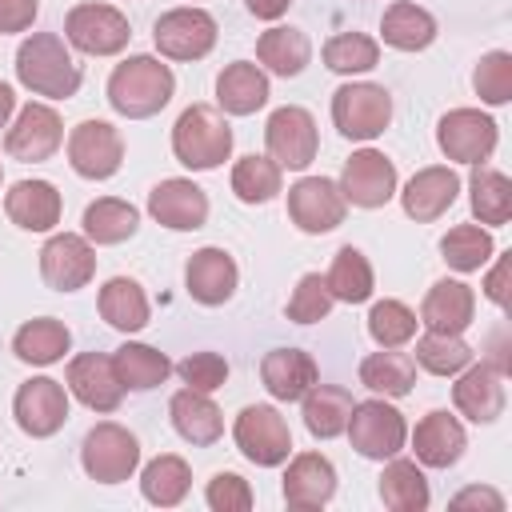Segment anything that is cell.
I'll use <instances>...</instances> for the list:
<instances>
[{
  "label": "cell",
  "instance_id": "cell-1",
  "mask_svg": "<svg viewBox=\"0 0 512 512\" xmlns=\"http://www.w3.org/2000/svg\"><path fill=\"white\" fill-rule=\"evenodd\" d=\"M16 80L32 96L68 100L80 88V64L72 60L68 40H60L56 32H32L16 48Z\"/></svg>",
  "mask_w": 512,
  "mask_h": 512
},
{
  "label": "cell",
  "instance_id": "cell-2",
  "mask_svg": "<svg viewBox=\"0 0 512 512\" xmlns=\"http://www.w3.org/2000/svg\"><path fill=\"white\" fill-rule=\"evenodd\" d=\"M176 92V76L156 56H128L108 76V104L128 120H148L168 108Z\"/></svg>",
  "mask_w": 512,
  "mask_h": 512
},
{
  "label": "cell",
  "instance_id": "cell-3",
  "mask_svg": "<svg viewBox=\"0 0 512 512\" xmlns=\"http://www.w3.org/2000/svg\"><path fill=\"white\" fill-rule=\"evenodd\" d=\"M172 156L192 172H212L232 156V128L220 108L188 104L172 124Z\"/></svg>",
  "mask_w": 512,
  "mask_h": 512
},
{
  "label": "cell",
  "instance_id": "cell-4",
  "mask_svg": "<svg viewBox=\"0 0 512 512\" xmlns=\"http://www.w3.org/2000/svg\"><path fill=\"white\" fill-rule=\"evenodd\" d=\"M348 440L352 448L364 456V460H388L404 448L408 440V424H404V412L392 408L388 400H360L352 404V416H348Z\"/></svg>",
  "mask_w": 512,
  "mask_h": 512
},
{
  "label": "cell",
  "instance_id": "cell-5",
  "mask_svg": "<svg viewBox=\"0 0 512 512\" xmlns=\"http://www.w3.org/2000/svg\"><path fill=\"white\" fill-rule=\"evenodd\" d=\"M64 40L84 56H116L128 48V16L112 4H76L64 16Z\"/></svg>",
  "mask_w": 512,
  "mask_h": 512
},
{
  "label": "cell",
  "instance_id": "cell-6",
  "mask_svg": "<svg viewBox=\"0 0 512 512\" xmlns=\"http://www.w3.org/2000/svg\"><path fill=\"white\" fill-rule=\"evenodd\" d=\"M232 440L244 452V460H252L256 468H276L292 452L288 420L272 404H248L232 424Z\"/></svg>",
  "mask_w": 512,
  "mask_h": 512
},
{
  "label": "cell",
  "instance_id": "cell-7",
  "mask_svg": "<svg viewBox=\"0 0 512 512\" xmlns=\"http://www.w3.org/2000/svg\"><path fill=\"white\" fill-rule=\"evenodd\" d=\"M392 120V96L380 84H340L332 92V124L348 140H376Z\"/></svg>",
  "mask_w": 512,
  "mask_h": 512
},
{
  "label": "cell",
  "instance_id": "cell-8",
  "mask_svg": "<svg viewBox=\"0 0 512 512\" xmlns=\"http://www.w3.org/2000/svg\"><path fill=\"white\" fill-rule=\"evenodd\" d=\"M80 464H84V472H88L96 484H120V480H128V476L136 472V464H140V440H136L128 428L104 420V424H96V428L84 436V444H80Z\"/></svg>",
  "mask_w": 512,
  "mask_h": 512
},
{
  "label": "cell",
  "instance_id": "cell-9",
  "mask_svg": "<svg viewBox=\"0 0 512 512\" xmlns=\"http://www.w3.org/2000/svg\"><path fill=\"white\" fill-rule=\"evenodd\" d=\"M60 144H64V124H60L56 108L40 104V100H28L4 132V152L20 164H44L56 156Z\"/></svg>",
  "mask_w": 512,
  "mask_h": 512
},
{
  "label": "cell",
  "instance_id": "cell-10",
  "mask_svg": "<svg viewBox=\"0 0 512 512\" xmlns=\"http://www.w3.org/2000/svg\"><path fill=\"white\" fill-rule=\"evenodd\" d=\"M496 140H500V128L480 108H452L436 124V144L456 164H484L496 152Z\"/></svg>",
  "mask_w": 512,
  "mask_h": 512
},
{
  "label": "cell",
  "instance_id": "cell-11",
  "mask_svg": "<svg viewBox=\"0 0 512 512\" xmlns=\"http://www.w3.org/2000/svg\"><path fill=\"white\" fill-rule=\"evenodd\" d=\"M264 144H268V156L280 164V168H308L316 160V148H320V132H316V120L308 108L300 104H284L268 116L264 124Z\"/></svg>",
  "mask_w": 512,
  "mask_h": 512
},
{
  "label": "cell",
  "instance_id": "cell-12",
  "mask_svg": "<svg viewBox=\"0 0 512 512\" xmlns=\"http://www.w3.org/2000/svg\"><path fill=\"white\" fill-rule=\"evenodd\" d=\"M216 16L204 8H172L156 20L152 40L168 60H204L216 48Z\"/></svg>",
  "mask_w": 512,
  "mask_h": 512
},
{
  "label": "cell",
  "instance_id": "cell-13",
  "mask_svg": "<svg viewBox=\"0 0 512 512\" xmlns=\"http://www.w3.org/2000/svg\"><path fill=\"white\" fill-rule=\"evenodd\" d=\"M344 212H348V200H344L340 184L328 176H304L288 188V216L308 236H324V232L340 228Z\"/></svg>",
  "mask_w": 512,
  "mask_h": 512
},
{
  "label": "cell",
  "instance_id": "cell-14",
  "mask_svg": "<svg viewBox=\"0 0 512 512\" xmlns=\"http://www.w3.org/2000/svg\"><path fill=\"white\" fill-rule=\"evenodd\" d=\"M68 164L84 180H108L124 164V140L108 120H84L68 132Z\"/></svg>",
  "mask_w": 512,
  "mask_h": 512
},
{
  "label": "cell",
  "instance_id": "cell-15",
  "mask_svg": "<svg viewBox=\"0 0 512 512\" xmlns=\"http://www.w3.org/2000/svg\"><path fill=\"white\" fill-rule=\"evenodd\" d=\"M40 276L56 292H80L96 276V248L80 232H56L40 248Z\"/></svg>",
  "mask_w": 512,
  "mask_h": 512
},
{
  "label": "cell",
  "instance_id": "cell-16",
  "mask_svg": "<svg viewBox=\"0 0 512 512\" xmlns=\"http://www.w3.org/2000/svg\"><path fill=\"white\" fill-rule=\"evenodd\" d=\"M12 416L20 424V432L44 440V436H56L68 420V388L52 376H32L28 384L16 388V400H12Z\"/></svg>",
  "mask_w": 512,
  "mask_h": 512
},
{
  "label": "cell",
  "instance_id": "cell-17",
  "mask_svg": "<svg viewBox=\"0 0 512 512\" xmlns=\"http://www.w3.org/2000/svg\"><path fill=\"white\" fill-rule=\"evenodd\" d=\"M340 192L356 208H384L396 196V164L376 148H360L344 160Z\"/></svg>",
  "mask_w": 512,
  "mask_h": 512
},
{
  "label": "cell",
  "instance_id": "cell-18",
  "mask_svg": "<svg viewBox=\"0 0 512 512\" xmlns=\"http://www.w3.org/2000/svg\"><path fill=\"white\" fill-rule=\"evenodd\" d=\"M68 392L92 408V412H116L120 400H124V384L116 380V368H112V356L104 352H80L68 360Z\"/></svg>",
  "mask_w": 512,
  "mask_h": 512
},
{
  "label": "cell",
  "instance_id": "cell-19",
  "mask_svg": "<svg viewBox=\"0 0 512 512\" xmlns=\"http://www.w3.org/2000/svg\"><path fill=\"white\" fill-rule=\"evenodd\" d=\"M148 212L156 224H164L172 232H196L208 220V196L200 184H192L184 176H168L148 192Z\"/></svg>",
  "mask_w": 512,
  "mask_h": 512
},
{
  "label": "cell",
  "instance_id": "cell-20",
  "mask_svg": "<svg viewBox=\"0 0 512 512\" xmlns=\"http://www.w3.org/2000/svg\"><path fill=\"white\" fill-rule=\"evenodd\" d=\"M456 196H460V176L448 164H428L404 184L400 204H404V216H412L416 224H432L456 204Z\"/></svg>",
  "mask_w": 512,
  "mask_h": 512
},
{
  "label": "cell",
  "instance_id": "cell-21",
  "mask_svg": "<svg viewBox=\"0 0 512 512\" xmlns=\"http://www.w3.org/2000/svg\"><path fill=\"white\" fill-rule=\"evenodd\" d=\"M504 372H496L492 364H468L456 372V384H452V404L460 416L476 420V424H492L500 412H504Z\"/></svg>",
  "mask_w": 512,
  "mask_h": 512
},
{
  "label": "cell",
  "instance_id": "cell-22",
  "mask_svg": "<svg viewBox=\"0 0 512 512\" xmlns=\"http://www.w3.org/2000/svg\"><path fill=\"white\" fill-rule=\"evenodd\" d=\"M236 260L224 252V248H200L188 256V268H184V288L196 304L204 308H216V304H228L232 292H236Z\"/></svg>",
  "mask_w": 512,
  "mask_h": 512
},
{
  "label": "cell",
  "instance_id": "cell-23",
  "mask_svg": "<svg viewBox=\"0 0 512 512\" xmlns=\"http://www.w3.org/2000/svg\"><path fill=\"white\" fill-rule=\"evenodd\" d=\"M336 496V468L320 452H300L284 468V504L288 508H324Z\"/></svg>",
  "mask_w": 512,
  "mask_h": 512
},
{
  "label": "cell",
  "instance_id": "cell-24",
  "mask_svg": "<svg viewBox=\"0 0 512 512\" xmlns=\"http://www.w3.org/2000/svg\"><path fill=\"white\" fill-rule=\"evenodd\" d=\"M4 212L24 232H52L60 224L64 200H60L56 184H48V180H16L4 192Z\"/></svg>",
  "mask_w": 512,
  "mask_h": 512
},
{
  "label": "cell",
  "instance_id": "cell-25",
  "mask_svg": "<svg viewBox=\"0 0 512 512\" xmlns=\"http://www.w3.org/2000/svg\"><path fill=\"white\" fill-rule=\"evenodd\" d=\"M260 380H264L272 400L292 404V400H300L320 380V368H316V360L304 348H272L260 360Z\"/></svg>",
  "mask_w": 512,
  "mask_h": 512
},
{
  "label": "cell",
  "instance_id": "cell-26",
  "mask_svg": "<svg viewBox=\"0 0 512 512\" xmlns=\"http://www.w3.org/2000/svg\"><path fill=\"white\" fill-rule=\"evenodd\" d=\"M412 448H416V460L428 464V468H452L464 448H468V436H464V424L452 416V412H428L416 432H412Z\"/></svg>",
  "mask_w": 512,
  "mask_h": 512
},
{
  "label": "cell",
  "instance_id": "cell-27",
  "mask_svg": "<svg viewBox=\"0 0 512 512\" xmlns=\"http://www.w3.org/2000/svg\"><path fill=\"white\" fill-rule=\"evenodd\" d=\"M168 416H172V428L196 448H208V444H216L224 436V416H220V408H216V400L208 392L180 388L168 400Z\"/></svg>",
  "mask_w": 512,
  "mask_h": 512
},
{
  "label": "cell",
  "instance_id": "cell-28",
  "mask_svg": "<svg viewBox=\"0 0 512 512\" xmlns=\"http://www.w3.org/2000/svg\"><path fill=\"white\" fill-rule=\"evenodd\" d=\"M476 316V292L464 280H436L420 304V324L432 332H464Z\"/></svg>",
  "mask_w": 512,
  "mask_h": 512
},
{
  "label": "cell",
  "instance_id": "cell-29",
  "mask_svg": "<svg viewBox=\"0 0 512 512\" xmlns=\"http://www.w3.org/2000/svg\"><path fill=\"white\" fill-rule=\"evenodd\" d=\"M268 96H272L268 92V76L252 60H236L216 76V104L228 116H252L256 108L268 104Z\"/></svg>",
  "mask_w": 512,
  "mask_h": 512
},
{
  "label": "cell",
  "instance_id": "cell-30",
  "mask_svg": "<svg viewBox=\"0 0 512 512\" xmlns=\"http://www.w3.org/2000/svg\"><path fill=\"white\" fill-rule=\"evenodd\" d=\"M300 416H304V428L316 436V440H332L348 428V416H352V392L348 388H336V384H312L304 396H300Z\"/></svg>",
  "mask_w": 512,
  "mask_h": 512
},
{
  "label": "cell",
  "instance_id": "cell-31",
  "mask_svg": "<svg viewBox=\"0 0 512 512\" xmlns=\"http://www.w3.org/2000/svg\"><path fill=\"white\" fill-rule=\"evenodd\" d=\"M380 36L396 52H424L436 40V16L420 4H412V0H396V4L384 8Z\"/></svg>",
  "mask_w": 512,
  "mask_h": 512
},
{
  "label": "cell",
  "instance_id": "cell-32",
  "mask_svg": "<svg viewBox=\"0 0 512 512\" xmlns=\"http://www.w3.org/2000/svg\"><path fill=\"white\" fill-rule=\"evenodd\" d=\"M68 348H72V332H68L60 320H52V316H40V320L20 324L16 336H12V352H16V360L36 364V368H48V364L64 360Z\"/></svg>",
  "mask_w": 512,
  "mask_h": 512
},
{
  "label": "cell",
  "instance_id": "cell-33",
  "mask_svg": "<svg viewBox=\"0 0 512 512\" xmlns=\"http://www.w3.org/2000/svg\"><path fill=\"white\" fill-rule=\"evenodd\" d=\"M468 204L480 224H508L512 220V180L492 164H472Z\"/></svg>",
  "mask_w": 512,
  "mask_h": 512
},
{
  "label": "cell",
  "instance_id": "cell-34",
  "mask_svg": "<svg viewBox=\"0 0 512 512\" xmlns=\"http://www.w3.org/2000/svg\"><path fill=\"white\" fill-rule=\"evenodd\" d=\"M256 60H260L268 72H276V76H300V72L308 68V60H312V44H308V36H304L300 28L276 24V28L260 32V40H256Z\"/></svg>",
  "mask_w": 512,
  "mask_h": 512
},
{
  "label": "cell",
  "instance_id": "cell-35",
  "mask_svg": "<svg viewBox=\"0 0 512 512\" xmlns=\"http://www.w3.org/2000/svg\"><path fill=\"white\" fill-rule=\"evenodd\" d=\"M100 316L116 328V332H140L152 316L148 308V296L144 288L132 280V276H112L104 288H100Z\"/></svg>",
  "mask_w": 512,
  "mask_h": 512
},
{
  "label": "cell",
  "instance_id": "cell-36",
  "mask_svg": "<svg viewBox=\"0 0 512 512\" xmlns=\"http://www.w3.org/2000/svg\"><path fill=\"white\" fill-rule=\"evenodd\" d=\"M112 368H116V380L124 384V392H148L168 380L172 360L164 352H156L152 344H120L112 352Z\"/></svg>",
  "mask_w": 512,
  "mask_h": 512
},
{
  "label": "cell",
  "instance_id": "cell-37",
  "mask_svg": "<svg viewBox=\"0 0 512 512\" xmlns=\"http://www.w3.org/2000/svg\"><path fill=\"white\" fill-rule=\"evenodd\" d=\"M380 500L392 512H424L428 500H432V492H428V480H424L420 464L416 460L388 456V468L380 476Z\"/></svg>",
  "mask_w": 512,
  "mask_h": 512
},
{
  "label": "cell",
  "instance_id": "cell-38",
  "mask_svg": "<svg viewBox=\"0 0 512 512\" xmlns=\"http://www.w3.org/2000/svg\"><path fill=\"white\" fill-rule=\"evenodd\" d=\"M188 488H192V468H188V460H180L172 452L148 460L140 472V492L156 508H176L188 496Z\"/></svg>",
  "mask_w": 512,
  "mask_h": 512
},
{
  "label": "cell",
  "instance_id": "cell-39",
  "mask_svg": "<svg viewBox=\"0 0 512 512\" xmlns=\"http://www.w3.org/2000/svg\"><path fill=\"white\" fill-rule=\"evenodd\" d=\"M136 228H140V212L128 200L100 196L84 208V236L92 244H124L128 236H136Z\"/></svg>",
  "mask_w": 512,
  "mask_h": 512
},
{
  "label": "cell",
  "instance_id": "cell-40",
  "mask_svg": "<svg viewBox=\"0 0 512 512\" xmlns=\"http://www.w3.org/2000/svg\"><path fill=\"white\" fill-rule=\"evenodd\" d=\"M360 384L376 396H408L416 384V360L396 348H380L360 360Z\"/></svg>",
  "mask_w": 512,
  "mask_h": 512
},
{
  "label": "cell",
  "instance_id": "cell-41",
  "mask_svg": "<svg viewBox=\"0 0 512 512\" xmlns=\"http://www.w3.org/2000/svg\"><path fill=\"white\" fill-rule=\"evenodd\" d=\"M328 292L336 296V300H344V304H364L368 296H372V264H368V256L360 252V248H352V244H344L336 256H332V268H328Z\"/></svg>",
  "mask_w": 512,
  "mask_h": 512
},
{
  "label": "cell",
  "instance_id": "cell-42",
  "mask_svg": "<svg viewBox=\"0 0 512 512\" xmlns=\"http://www.w3.org/2000/svg\"><path fill=\"white\" fill-rule=\"evenodd\" d=\"M472 344L460 336V332H424L420 340H416V364L424 368V372H432V376H456L460 368H468L472 364Z\"/></svg>",
  "mask_w": 512,
  "mask_h": 512
},
{
  "label": "cell",
  "instance_id": "cell-43",
  "mask_svg": "<svg viewBox=\"0 0 512 512\" xmlns=\"http://www.w3.org/2000/svg\"><path fill=\"white\" fill-rule=\"evenodd\" d=\"M440 252H444V264L448 268H456V272H480L492 260L496 244H492V232L488 228H480V224H456L440 240Z\"/></svg>",
  "mask_w": 512,
  "mask_h": 512
},
{
  "label": "cell",
  "instance_id": "cell-44",
  "mask_svg": "<svg viewBox=\"0 0 512 512\" xmlns=\"http://www.w3.org/2000/svg\"><path fill=\"white\" fill-rule=\"evenodd\" d=\"M280 164L272 156H240L232 168V192L240 204H268L280 196Z\"/></svg>",
  "mask_w": 512,
  "mask_h": 512
},
{
  "label": "cell",
  "instance_id": "cell-45",
  "mask_svg": "<svg viewBox=\"0 0 512 512\" xmlns=\"http://www.w3.org/2000/svg\"><path fill=\"white\" fill-rule=\"evenodd\" d=\"M324 64L340 76L372 72L380 64V44L364 32H336V36L324 40Z\"/></svg>",
  "mask_w": 512,
  "mask_h": 512
},
{
  "label": "cell",
  "instance_id": "cell-46",
  "mask_svg": "<svg viewBox=\"0 0 512 512\" xmlns=\"http://www.w3.org/2000/svg\"><path fill=\"white\" fill-rule=\"evenodd\" d=\"M416 312L404 300H376L368 312V336L380 348H404L416 336Z\"/></svg>",
  "mask_w": 512,
  "mask_h": 512
},
{
  "label": "cell",
  "instance_id": "cell-47",
  "mask_svg": "<svg viewBox=\"0 0 512 512\" xmlns=\"http://www.w3.org/2000/svg\"><path fill=\"white\" fill-rule=\"evenodd\" d=\"M332 304H336V296L328 292V280H324L320 272H304V276L296 280L292 296H288V320H296V324H316V320H324V316L332 312Z\"/></svg>",
  "mask_w": 512,
  "mask_h": 512
},
{
  "label": "cell",
  "instance_id": "cell-48",
  "mask_svg": "<svg viewBox=\"0 0 512 512\" xmlns=\"http://www.w3.org/2000/svg\"><path fill=\"white\" fill-rule=\"evenodd\" d=\"M472 88L484 104H508L512 100V52L496 48V52L480 56V64L472 72Z\"/></svg>",
  "mask_w": 512,
  "mask_h": 512
},
{
  "label": "cell",
  "instance_id": "cell-49",
  "mask_svg": "<svg viewBox=\"0 0 512 512\" xmlns=\"http://www.w3.org/2000/svg\"><path fill=\"white\" fill-rule=\"evenodd\" d=\"M176 372H180V380H184L188 388H196V392H216V388H224V380H228V360H224L220 352H188V356L176 364Z\"/></svg>",
  "mask_w": 512,
  "mask_h": 512
},
{
  "label": "cell",
  "instance_id": "cell-50",
  "mask_svg": "<svg viewBox=\"0 0 512 512\" xmlns=\"http://www.w3.org/2000/svg\"><path fill=\"white\" fill-rule=\"evenodd\" d=\"M204 500L212 512H248L252 508V488L236 472H216L204 488Z\"/></svg>",
  "mask_w": 512,
  "mask_h": 512
},
{
  "label": "cell",
  "instance_id": "cell-51",
  "mask_svg": "<svg viewBox=\"0 0 512 512\" xmlns=\"http://www.w3.org/2000/svg\"><path fill=\"white\" fill-rule=\"evenodd\" d=\"M36 12H40V0H0V36L32 28Z\"/></svg>",
  "mask_w": 512,
  "mask_h": 512
},
{
  "label": "cell",
  "instance_id": "cell-52",
  "mask_svg": "<svg viewBox=\"0 0 512 512\" xmlns=\"http://www.w3.org/2000/svg\"><path fill=\"white\" fill-rule=\"evenodd\" d=\"M492 508V512H500L504 508V496L500 492H492V488H464V492H456L452 496V508Z\"/></svg>",
  "mask_w": 512,
  "mask_h": 512
},
{
  "label": "cell",
  "instance_id": "cell-53",
  "mask_svg": "<svg viewBox=\"0 0 512 512\" xmlns=\"http://www.w3.org/2000/svg\"><path fill=\"white\" fill-rule=\"evenodd\" d=\"M504 280H508V256H500L496 260V268L488 272V280H484V296L496 304V308H504L508 304V288H504Z\"/></svg>",
  "mask_w": 512,
  "mask_h": 512
},
{
  "label": "cell",
  "instance_id": "cell-54",
  "mask_svg": "<svg viewBox=\"0 0 512 512\" xmlns=\"http://www.w3.org/2000/svg\"><path fill=\"white\" fill-rule=\"evenodd\" d=\"M288 4H292V0H248V12H252L256 20H280V16L288 12Z\"/></svg>",
  "mask_w": 512,
  "mask_h": 512
},
{
  "label": "cell",
  "instance_id": "cell-55",
  "mask_svg": "<svg viewBox=\"0 0 512 512\" xmlns=\"http://www.w3.org/2000/svg\"><path fill=\"white\" fill-rule=\"evenodd\" d=\"M12 112H16V96H12V88L0 80V128H8Z\"/></svg>",
  "mask_w": 512,
  "mask_h": 512
},
{
  "label": "cell",
  "instance_id": "cell-56",
  "mask_svg": "<svg viewBox=\"0 0 512 512\" xmlns=\"http://www.w3.org/2000/svg\"><path fill=\"white\" fill-rule=\"evenodd\" d=\"M0 180H4V168H0Z\"/></svg>",
  "mask_w": 512,
  "mask_h": 512
}]
</instances>
